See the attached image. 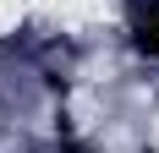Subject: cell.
<instances>
[{"label":"cell","instance_id":"7a4b0ae2","mask_svg":"<svg viewBox=\"0 0 159 153\" xmlns=\"http://www.w3.org/2000/svg\"><path fill=\"white\" fill-rule=\"evenodd\" d=\"M55 153H93V148H82V142H61Z\"/></svg>","mask_w":159,"mask_h":153},{"label":"cell","instance_id":"6da1fadb","mask_svg":"<svg viewBox=\"0 0 159 153\" xmlns=\"http://www.w3.org/2000/svg\"><path fill=\"white\" fill-rule=\"evenodd\" d=\"M126 33H132V49L159 66V0H132L126 6Z\"/></svg>","mask_w":159,"mask_h":153}]
</instances>
